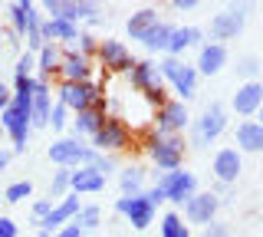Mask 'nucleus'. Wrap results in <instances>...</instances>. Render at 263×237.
Segmentation results:
<instances>
[{"label":"nucleus","instance_id":"79ce46f5","mask_svg":"<svg viewBox=\"0 0 263 237\" xmlns=\"http://www.w3.org/2000/svg\"><path fill=\"white\" fill-rule=\"evenodd\" d=\"M204 237H234V234H230L224 224H214L211 221V224H204Z\"/></svg>","mask_w":263,"mask_h":237},{"label":"nucleus","instance_id":"393cba45","mask_svg":"<svg viewBox=\"0 0 263 237\" xmlns=\"http://www.w3.org/2000/svg\"><path fill=\"white\" fill-rule=\"evenodd\" d=\"M60 60H63L60 43H43V46H40V53H36V69H40V76H53V72L60 69Z\"/></svg>","mask_w":263,"mask_h":237},{"label":"nucleus","instance_id":"aec40b11","mask_svg":"<svg viewBox=\"0 0 263 237\" xmlns=\"http://www.w3.org/2000/svg\"><path fill=\"white\" fill-rule=\"evenodd\" d=\"M227 63V50L224 43H204L201 53H197V69L204 72V76H214V72H220Z\"/></svg>","mask_w":263,"mask_h":237},{"label":"nucleus","instance_id":"72a5a7b5","mask_svg":"<svg viewBox=\"0 0 263 237\" xmlns=\"http://www.w3.org/2000/svg\"><path fill=\"white\" fill-rule=\"evenodd\" d=\"M89 165H92V168L99 171V175H105V178H109L112 171H115V158H109V155H105V152H96Z\"/></svg>","mask_w":263,"mask_h":237},{"label":"nucleus","instance_id":"0eeeda50","mask_svg":"<svg viewBox=\"0 0 263 237\" xmlns=\"http://www.w3.org/2000/svg\"><path fill=\"white\" fill-rule=\"evenodd\" d=\"M60 102L66 109L79 112V109H89V105L102 102V86L99 83H60Z\"/></svg>","mask_w":263,"mask_h":237},{"label":"nucleus","instance_id":"dca6fc26","mask_svg":"<svg viewBox=\"0 0 263 237\" xmlns=\"http://www.w3.org/2000/svg\"><path fill=\"white\" fill-rule=\"evenodd\" d=\"M105 188V175H99L92 165H82L69 171V191L72 194H99Z\"/></svg>","mask_w":263,"mask_h":237},{"label":"nucleus","instance_id":"603ef678","mask_svg":"<svg viewBox=\"0 0 263 237\" xmlns=\"http://www.w3.org/2000/svg\"><path fill=\"white\" fill-rule=\"evenodd\" d=\"M4 135H7V132H4V125H0V138H4Z\"/></svg>","mask_w":263,"mask_h":237},{"label":"nucleus","instance_id":"e433bc0d","mask_svg":"<svg viewBox=\"0 0 263 237\" xmlns=\"http://www.w3.org/2000/svg\"><path fill=\"white\" fill-rule=\"evenodd\" d=\"M76 40H79V50H76V53H82V56H89V60H92V56H96V46H99V40H96L92 33H79Z\"/></svg>","mask_w":263,"mask_h":237},{"label":"nucleus","instance_id":"a878e982","mask_svg":"<svg viewBox=\"0 0 263 237\" xmlns=\"http://www.w3.org/2000/svg\"><path fill=\"white\" fill-rule=\"evenodd\" d=\"M171 23H158V27H152L148 33L138 40V43L145 46V50H152V53H161V50H168V40H171Z\"/></svg>","mask_w":263,"mask_h":237},{"label":"nucleus","instance_id":"f03ea898","mask_svg":"<svg viewBox=\"0 0 263 237\" xmlns=\"http://www.w3.org/2000/svg\"><path fill=\"white\" fill-rule=\"evenodd\" d=\"M128 83H132V89H138L148 102H161V96H164V76L158 72L155 63H148V60L135 63V66L128 69Z\"/></svg>","mask_w":263,"mask_h":237},{"label":"nucleus","instance_id":"3c124183","mask_svg":"<svg viewBox=\"0 0 263 237\" xmlns=\"http://www.w3.org/2000/svg\"><path fill=\"white\" fill-rule=\"evenodd\" d=\"M33 237H49V234H46V231H40V234H33Z\"/></svg>","mask_w":263,"mask_h":237},{"label":"nucleus","instance_id":"37998d69","mask_svg":"<svg viewBox=\"0 0 263 237\" xmlns=\"http://www.w3.org/2000/svg\"><path fill=\"white\" fill-rule=\"evenodd\" d=\"M53 237H86V234H82L79 227H76V224H72V221H69V224H63V227H60V231H56Z\"/></svg>","mask_w":263,"mask_h":237},{"label":"nucleus","instance_id":"1a4fd4ad","mask_svg":"<svg viewBox=\"0 0 263 237\" xmlns=\"http://www.w3.org/2000/svg\"><path fill=\"white\" fill-rule=\"evenodd\" d=\"M115 211L125 214L135 231H145V227H152V221H155V204H148L145 194H132V198L122 194V198L115 201Z\"/></svg>","mask_w":263,"mask_h":237},{"label":"nucleus","instance_id":"c85d7f7f","mask_svg":"<svg viewBox=\"0 0 263 237\" xmlns=\"http://www.w3.org/2000/svg\"><path fill=\"white\" fill-rule=\"evenodd\" d=\"M69 171L72 168H60V171H53V181H49V201H60L66 198V191H69Z\"/></svg>","mask_w":263,"mask_h":237},{"label":"nucleus","instance_id":"423d86ee","mask_svg":"<svg viewBox=\"0 0 263 237\" xmlns=\"http://www.w3.org/2000/svg\"><path fill=\"white\" fill-rule=\"evenodd\" d=\"M92 149L96 152H122V149H128V125L122 119H115V116H105L102 125H99L96 135H92Z\"/></svg>","mask_w":263,"mask_h":237},{"label":"nucleus","instance_id":"2eb2a0df","mask_svg":"<svg viewBox=\"0 0 263 237\" xmlns=\"http://www.w3.org/2000/svg\"><path fill=\"white\" fill-rule=\"evenodd\" d=\"M187 109L184 102H161L158 105V132H168V135H178L181 129H187Z\"/></svg>","mask_w":263,"mask_h":237},{"label":"nucleus","instance_id":"6e6552de","mask_svg":"<svg viewBox=\"0 0 263 237\" xmlns=\"http://www.w3.org/2000/svg\"><path fill=\"white\" fill-rule=\"evenodd\" d=\"M155 188H161L164 201H175V204H184L187 198H191V194H197V181H194V175H191V171H181V168L164 171Z\"/></svg>","mask_w":263,"mask_h":237},{"label":"nucleus","instance_id":"ddd939ff","mask_svg":"<svg viewBox=\"0 0 263 237\" xmlns=\"http://www.w3.org/2000/svg\"><path fill=\"white\" fill-rule=\"evenodd\" d=\"M56 72H60L63 83H89L92 79V60L82 53H63Z\"/></svg>","mask_w":263,"mask_h":237},{"label":"nucleus","instance_id":"c756f323","mask_svg":"<svg viewBox=\"0 0 263 237\" xmlns=\"http://www.w3.org/2000/svg\"><path fill=\"white\" fill-rule=\"evenodd\" d=\"M161 237H187V227H184V221H181V214H164L161 221Z\"/></svg>","mask_w":263,"mask_h":237},{"label":"nucleus","instance_id":"bb28decb","mask_svg":"<svg viewBox=\"0 0 263 237\" xmlns=\"http://www.w3.org/2000/svg\"><path fill=\"white\" fill-rule=\"evenodd\" d=\"M142 185H145V171L138 168V165H128L119 175V191L125 194V198H132V194H142Z\"/></svg>","mask_w":263,"mask_h":237},{"label":"nucleus","instance_id":"f8f14e48","mask_svg":"<svg viewBox=\"0 0 263 237\" xmlns=\"http://www.w3.org/2000/svg\"><path fill=\"white\" fill-rule=\"evenodd\" d=\"M217 208H220V198H217V194H211V191L191 194V198L184 201V217L191 221V224H211L214 214H217Z\"/></svg>","mask_w":263,"mask_h":237},{"label":"nucleus","instance_id":"20e7f679","mask_svg":"<svg viewBox=\"0 0 263 237\" xmlns=\"http://www.w3.org/2000/svg\"><path fill=\"white\" fill-rule=\"evenodd\" d=\"M158 72L164 76V83L175 86V93L181 99H191L194 96V86H197V69L187 66V63H181L178 56H168V60L158 63Z\"/></svg>","mask_w":263,"mask_h":237},{"label":"nucleus","instance_id":"c03bdc74","mask_svg":"<svg viewBox=\"0 0 263 237\" xmlns=\"http://www.w3.org/2000/svg\"><path fill=\"white\" fill-rule=\"evenodd\" d=\"M0 237H16V224L10 217H0Z\"/></svg>","mask_w":263,"mask_h":237},{"label":"nucleus","instance_id":"5701e85b","mask_svg":"<svg viewBox=\"0 0 263 237\" xmlns=\"http://www.w3.org/2000/svg\"><path fill=\"white\" fill-rule=\"evenodd\" d=\"M158 23H161V20H158V10H155V7H145V10L132 13L125 27H128V37H132V40H142V37L148 33V30H152V27H158Z\"/></svg>","mask_w":263,"mask_h":237},{"label":"nucleus","instance_id":"4c0bfd02","mask_svg":"<svg viewBox=\"0 0 263 237\" xmlns=\"http://www.w3.org/2000/svg\"><path fill=\"white\" fill-rule=\"evenodd\" d=\"M49 211H53V201H49V198H40L36 204H33V211H30V217H33V224H36V227H40V221H43V217L49 214Z\"/></svg>","mask_w":263,"mask_h":237},{"label":"nucleus","instance_id":"6ab92c4d","mask_svg":"<svg viewBox=\"0 0 263 237\" xmlns=\"http://www.w3.org/2000/svg\"><path fill=\"white\" fill-rule=\"evenodd\" d=\"M102 119H105V99L96 102V105H89V109H79L76 119H72V132H76V138H82V135L92 138L96 129L102 125Z\"/></svg>","mask_w":263,"mask_h":237},{"label":"nucleus","instance_id":"f257e3e1","mask_svg":"<svg viewBox=\"0 0 263 237\" xmlns=\"http://www.w3.org/2000/svg\"><path fill=\"white\" fill-rule=\"evenodd\" d=\"M46 155H49V161L60 165V168H82V165L92 161L96 149L92 145H82L79 138H56V142L46 149Z\"/></svg>","mask_w":263,"mask_h":237},{"label":"nucleus","instance_id":"473e14b6","mask_svg":"<svg viewBox=\"0 0 263 237\" xmlns=\"http://www.w3.org/2000/svg\"><path fill=\"white\" fill-rule=\"evenodd\" d=\"M7 13H10V30H13L16 37H23V30H27V10L16 7V4H10V7H7Z\"/></svg>","mask_w":263,"mask_h":237},{"label":"nucleus","instance_id":"9d476101","mask_svg":"<svg viewBox=\"0 0 263 237\" xmlns=\"http://www.w3.org/2000/svg\"><path fill=\"white\" fill-rule=\"evenodd\" d=\"M224 125H227L224 105H220V102H211L208 109H204V116L197 119V125H194V145H197V149H201V145H211L214 138L224 132Z\"/></svg>","mask_w":263,"mask_h":237},{"label":"nucleus","instance_id":"a18cd8bd","mask_svg":"<svg viewBox=\"0 0 263 237\" xmlns=\"http://www.w3.org/2000/svg\"><path fill=\"white\" fill-rule=\"evenodd\" d=\"M10 99H13V89L7 86V83H0V112H4L7 105H10Z\"/></svg>","mask_w":263,"mask_h":237},{"label":"nucleus","instance_id":"49530a36","mask_svg":"<svg viewBox=\"0 0 263 237\" xmlns=\"http://www.w3.org/2000/svg\"><path fill=\"white\" fill-rule=\"evenodd\" d=\"M171 4H175L178 10H191V7H197L201 0H171Z\"/></svg>","mask_w":263,"mask_h":237},{"label":"nucleus","instance_id":"b1692460","mask_svg":"<svg viewBox=\"0 0 263 237\" xmlns=\"http://www.w3.org/2000/svg\"><path fill=\"white\" fill-rule=\"evenodd\" d=\"M197 40H201V30H197V27H175V30H171V40H168V50H164V53H168V56H181L187 46H194Z\"/></svg>","mask_w":263,"mask_h":237},{"label":"nucleus","instance_id":"7ed1b4c3","mask_svg":"<svg viewBox=\"0 0 263 237\" xmlns=\"http://www.w3.org/2000/svg\"><path fill=\"white\" fill-rule=\"evenodd\" d=\"M148 155H152V161H155L161 171H175V168H181L184 142H181L178 135L155 132V135H152V145H148Z\"/></svg>","mask_w":263,"mask_h":237},{"label":"nucleus","instance_id":"2f4dec72","mask_svg":"<svg viewBox=\"0 0 263 237\" xmlns=\"http://www.w3.org/2000/svg\"><path fill=\"white\" fill-rule=\"evenodd\" d=\"M99 10H102V0H76L79 20H92V23H99V20H102V17H99Z\"/></svg>","mask_w":263,"mask_h":237},{"label":"nucleus","instance_id":"412c9836","mask_svg":"<svg viewBox=\"0 0 263 237\" xmlns=\"http://www.w3.org/2000/svg\"><path fill=\"white\" fill-rule=\"evenodd\" d=\"M40 33H43V43H72L79 37V27L69 20H43Z\"/></svg>","mask_w":263,"mask_h":237},{"label":"nucleus","instance_id":"ea45409f","mask_svg":"<svg viewBox=\"0 0 263 237\" xmlns=\"http://www.w3.org/2000/svg\"><path fill=\"white\" fill-rule=\"evenodd\" d=\"M33 69H36V56L23 53L20 60H16V76H33Z\"/></svg>","mask_w":263,"mask_h":237},{"label":"nucleus","instance_id":"a19ab883","mask_svg":"<svg viewBox=\"0 0 263 237\" xmlns=\"http://www.w3.org/2000/svg\"><path fill=\"white\" fill-rule=\"evenodd\" d=\"M43 4V10L49 13V20H60V13H63V0H40Z\"/></svg>","mask_w":263,"mask_h":237},{"label":"nucleus","instance_id":"cd10ccee","mask_svg":"<svg viewBox=\"0 0 263 237\" xmlns=\"http://www.w3.org/2000/svg\"><path fill=\"white\" fill-rule=\"evenodd\" d=\"M72 224H76L82 234H86V231H96V227L102 224V208H99V204H86V208H79L76 217H72Z\"/></svg>","mask_w":263,"mask_h":237},{"label":"nucleus","instance_id":"c9c22d12","mask_svg":"<svg viewBox=\"0 0 263 237\" xmlns=\"http://www.w3.org/2000/svg\"><path fill=\"white\" fill-rule=\"evenodd\" d=\"M237 72H240V76H247V83H250V79H257V72H260L257 56H243V60H240V66H237Z\"/></svg>","mask_w":263,"mask_h":237},{"label":"nucleus","instance_id":"39448f33","mask_svg":"<svg viewBox=\"0 0 263 237\" xmlns=\"http://www.w3.org/2000/svg\"><path fill=\"white\" fill-rule=\"evenodd\" d=\"M250 7H253V0H234V7H230V10L217 13V17L211 20V37L214 40H234L243 30Z\"/></svg>","mask_w":263,"mask_h":237},{"label":"nucleus","instance_id":"a211bd4d","mask_svg":"<svg viewBox=\"0 0 263 237\" xmlns=\"http://www.w3.org/2000/svg\"><path fill=\"white\" fill-rule=\"evenodd\" d=\"M240 168H243V161H240V152L237 149H220L214 155V178H217V181H224V185L237 181Z\"/></svg>","mask_w":263,"mask_h":237},{"label":"nucleus","instance_id":"8fccbe9b","mask_svg":"<svg viewBox=\"0 0 263 237\" xmlns=\"http://www.w3.org/2000/svg\"><path fill=\"white\" fill-rule=\"evenodd\" d=\"M257 112H260V125H263V105H260V109H257Z\"/></svg>","mask_w":263,"mask_h":237},{"label":"nucleus","instance_id":"4be33fe9","mask_svg":"<svg viewBox=\"0 0 263 237\" xmlns=\"http://www.w3.org/2000/svg\"><path fill=\"white\" fill-rule=\"evenodd\" d=\"M237 152H263V125L260 122H240L237 125Z\"/></svg>","mask_w":263,"mask_h":237},{"label":"nucleus","instance_id":"9b49d317","mask_svg":"<svg viewBox=\"0 0 263 237\" xmlns=\"http://www.w3.org/2000/svg\"><path fill=\"white\" fill-rule=\"evenodd\" d=\"M96 56H99V63H102V69H109V72H128L135 66L132 53L125 50V43H119V40H102V43L96 46Z\"/></svg>","mask_w":263,"mask_h":237},{"label":"nucleus","instance_id":"58836bf2","mask_svg":"<svg viewBox=\"0 0 263 237\" xmlns=\"http://www.w3.org/2000/svg\"><path fill=\"white\" fill-rule=\"evenodd\" d=\"M33 89H36V79L33 76H16L13 79V93L16 96H33Z\"/></svg>","mask_w":263,"mask_h":237},{"label":"nucleus","instance_id":"4468645a","mask_svg":"<svg viewBox=\"0 0 263 237\" xmlns=\"http://www.w3.org/2000/svg\"><path fill=\"white\" fill-rule=\"evenodd\" d=\"M79 208H82V204H79L76 194H66V198H60V201L53 204V211H49V214L40 221V231H46V234H49V231H60L63 224H69V221L76 217Z\"/></svg>","mask_w":263,"mask_h":237},{"label":"nucleus","instance_id":"7c9ffc66","mask_svg":"<svg viewBox=\"0 0 263 237\" xmlns=\"http://www.w3.org/2000/svg\"><path fill=\"white\" fill-rule=\"evenodd\" d=\"M30 194H33V181H13V185H7L4 201L7 204H20L23 198H30Z\"/></svg>","mask_w":263,"mask_h":237},{"label":"nucleus","instance_id":"de8ad7c7","mask_svg":"<svg viewBox=\"0 0 263 237\" xmlns=\"http://www.w3.org/2000/svg\"><path fill=\"white\" fill-rule=\"evenodd\" d=\"M7 165H10V152H4V149H0V171H4Z\"/></svg>","mask_w":263,"mask_h":237},{"label":"nucleus","instance_id":"09e8293b","mask_svg":"<svg viewBox=\"0 0 263 237\" xmlns=\"http://www.w3.org/2000/svg\"><path fill=\"white\" fill-rule=\"evenodd\" d=\"M16 7H23V10H27V7H33V0H13Z\"/></svg>","mask_w":263,"mask_h":237},{"label":"nucleus","instance_id":"f704fd0d","mask_svg":"<svg viewBox=\"0 0 263 237\" xmlns=\"http://www.w3.org/2000/svg\"><path fill=\"white\" fill-rule=\"evenodd\" d=\"M66 112H69V109H66L63 102H56L53 109H49V125H53V132H63V129H66Z\"/></svg>","mask_w":263,"mask_h":237},{"label":"nucleus","instance_id":"f3484780","mask_svg":"<svg viewBox=\"0 0 263 237\" xmlns=\"http://www.w3.org/2000/svg\"><path fill=\"white\" fill-rule=\"evenodd\" d=\"M263 105V83L260 79H250L234 93V112L237 116H253Z\"/></svg>","mask_w":263,"mask_h":237}]
</instances>
